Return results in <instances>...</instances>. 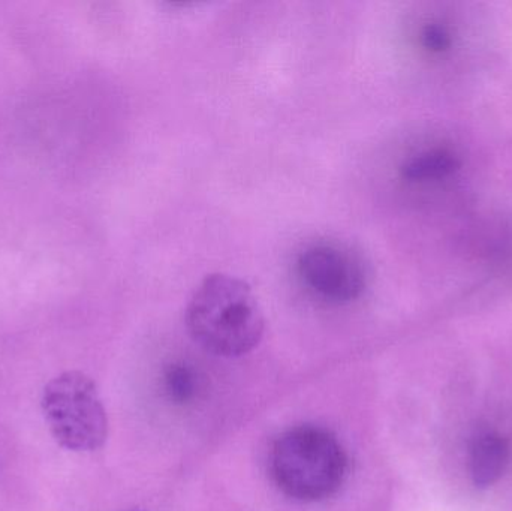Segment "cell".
Instances as JSON below:
<instances>
[{"instance_id":"obj_1","label":"cell","mask_w":512,"mask_h":511,"mask_svg":"<svg viewBox=\"0 0 512 511\" xmlns=\"http://www.w3.org/2000/svg\"><path fill=\"white\" fill-rule=\"evenodd\" d=\"M186 326L198 345L219 357H242L258 347L265 320L252 288L236 276L209 275L192 294Z\"/></svg>"},{"instance_id":"obj_2","label":"cell","mask_w":512,"mask_h":511,"mask_svg":"<svg viewBox=\"0 0 512 511\" xmlns=\"http://www.w3.org/2000/svg\"><path fill=\"white\" fill-rule=\"evenodd\" d=\"M270 471L286 497L300 503H319L340 491L348 477L349 459L333 432L301 425L274 441Z\"/></svg>"},{"instance_id":"obj_3","label":"cell","mask_w":512,"mask_h":511,"mask_svg":"<svg viewBox=\"0 0 512 511\" xmlns=\"http://www.w3.org/2000/svg\"><path fill=\"white\" fill-rule=\"evenodd\" d=\"M42 411L54 440L71 452H95L108 437V417L92 378L65 372L42 393Z\"/></svg>"},{"instance_id":"obj_4","label":"cell","mask_w":512,"mask_h":511,"mask_svg":"<svg viewBox=\"0 0 512 511\" xmlns=\"http://www.w3.org/2000/svg\"><path fill=\"white\" fill-rule=\"evenodd\" d=\"M297 270L304 284L328 302H352L367 287L360 258L333 243H313L304 248L297 258Z\"/></svg>"},{"instance_id":"obj_5","label":"cell","mask_w":512,"mask_h":511,"mask_svg":"<svg viewBox=\"0 0 512 511\" xmlns=\"http://www.w3.org/2000/svg\"><path fill=\"white\" fill-rule=\"evenodd\" d=\"M468 456L474 485L480 489L492 488L510 467V441L498 429L480 428L472 435Z\"/></svg>"},{"instance_id":"obj_6","label":"cell","mask_w":512,"mask_h":511,"mask_svg":"<svg viewBox=\"0 0 512 511\" xmlns=\"http://www.w3.org/2000/svg\"><path fill=\"white\" fill-rule=\"evenodd\" d=\"M460 161L447 149L424 150L403 162L400 173L409 182L445 179L459 170Z\"/></svg>"},{"instance_id":"obj_7","label":"cell","mask_w":512,"mask_h":511,"mask_svg":"<svg viewBox=\"0 0 512 511\" xmlns=\"http://www.w3.org/2000/svg\"><path fill=\"white\" fill-rule=\"evenodd\" d=\"M165 387L173 401L185 404L197 393V377L188 366L173 365L165 374Z\"/></svg>"},{"instance_id":"obj_8","label":"cell","mask_w":512,"mask_h":511,"mask_svg":"<svg viewBox=\"0 0 512 511\" xmlns=\"http://www.w3.org/2000/svg\"><path fill=\"white\" fill-rule=\"evenodd\" d=\"M421 42L430 51H444L450 47L451 36L444 26L439 24H427L421 32Z\"/></svg>"}]
</instances>
